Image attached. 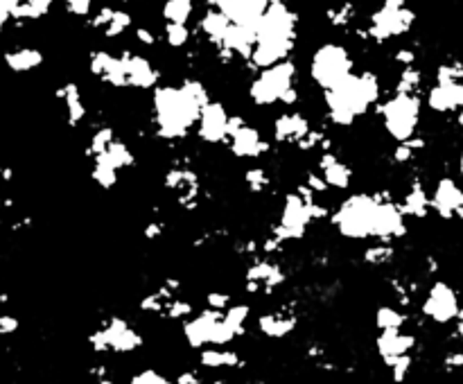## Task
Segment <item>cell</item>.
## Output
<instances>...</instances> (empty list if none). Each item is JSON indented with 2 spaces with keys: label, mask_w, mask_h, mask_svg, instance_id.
<instances>
[{
  "label": "cell",
  "mask_w": 463,
  "mask_h": 384,
  "mask_svg": "<svg viewBox=\"0 0 463 384\" xmlns=\"http://www.w3.org/2000/svg\"><path fill=\"white\" fill-rule=\"evenodd\" d=\"M213 384H228V382H224V380H215Z\"/></svg>",
  "instance_id": "83f0119b"
},
{
  "label": "cell",
  "mask_w": 463,
  "mask_h": 384,
  "mask_svg": "<svg viewBox=\"0 0 463 384\" xmlns=\"http://www.w3.org/2000/svg\"><path fill=\"white\" fill-rule=\"evenodd\" d=\"M418 346L416 335L405 330H380V335L375 339V350L380 359L385 362V366L389 369L396 359L411 355Z\"/></svg>",
  "instance_id": "277c9868"
},
{
  "label": "cell",
  "mask_w": 463,
  "mask_h": 384,
  "mask_svg": "<svg viewBox=\"0 0 463 384\" xmlns=\"http://www.w3.org/2000/svg\"><path fill=\"white\" fill-rule=\"evenodd\" d=\"M407 323H409V315L402 308L382 306L375 312V326H378V330H405Z\"/></svg>",
  "instance_id": "7c38bea8"
},
{
  "label": "cell",
  "mask_w": 463,
  "mask_h": 384,
  "mask_svg": "<svg viewBox=\"0 0 463 384\" xmlns=\"http://www.w3.org/2000/svg\"><path fill=\"white\" fill-rule=\"evenodd\" d=\"M457 215H459V217H461V221H463V206L459 208V213H457Z\"/></svg>",
  "instance_id": "4316f807"
},
{
  "label": "cell",
  "mask_w": 463,
  "mask_h": 384,
  "mask_svg": "<svg viewBox=\"0 0 463 384\" xmlns=\"http://www.w3.org/2000/svg\"><path fill=\"white\" fill-rule=\"evenodd\" d=\"M230 149H233V154L240 158H258L269 149V145L260 140V136L254 129H235Z\"/></svg>",
  "instance_id": "9c48e42d"
},
{
  "label": "cell",
  "mask_w": 463,
  "mask_h": 384,
  "mask_svg": "<svg viewBox=\"0 0 463 384\" xmlns=\"http://www.w3.org/2000/svg\"><path fill=\"white\" fill-rule=\"evenodd\" d=\"M394 254H396V249L391 242H378V245H371L368 249H364L361 260H364L366 265L380 267V265H387V262L394 260Z\"/></svg>",
  "instance_id": "5bb4252c"
},
{
  "label": "cell",
  "mask_w": 463,
  "mask_h": 384,
  "mask_svg": "<svg viewBox=\"0 0 463 384\" xmlns=\"http://www.w3.org/2000/svg\"><path fill=\"white\" fill-rule=\"evenodd\" d=\"M443 366H445V371H450V373L461 371V369H463V350H452V352H448V355L443 357Z\"/></svg>",
  "instance_id": "44dd1931"
},
{
  "label": "cell",
  "mask_w": 463,
  "mask_h": 384,
  "mask_svg": "<svg viewBox=\"0 0 463 384\" xmlns=\"http://www.w3.org/2000/svg\"><path fill=\"white\" fill-rule=\"evenodd\" d=\"M319 172L324 174L328 188H337V190H346L353 181V170H350L346 163L335 154H324L321 156V163H319Z\"/></svg>",
  "instance_id": "ba28073f"
},
{
  "label": "cell",
  "mask_w": 463,
  "mask_h": 384,
  "mask_svg": "<svg viewBox=\"0 0 463 384\" xmlns=\"http://www.w3.org/2000/svg\"><path fill=\"white\" fill-rule=\"evenodd\" d=\"M230 301H233V296L226 294V292H208L206 294V308L210 310H217V312H226L230 308Z\"/></svg>",
  "instance_id": "ffe728a7"
},
{
  "label": "cell",
  "mask_w": 463,
  "mask_h": 384,
  "mask_svg": "<svg viewBox=\"0 0 463 384\" xmlns=\"http://www.w3.org/2000/svg\"><path fill=\"white\" fill-rule=\"evenodd\" d=\"M199 134H201V138H204V140H208V143H217V140L224 138L228 134L224 114H221L219 109L217 111H206L204 120H201Z\"/></svg>",
  "instance_id": "8fae6325"
},
{
  "label": "cell",
  "mask_w": 463,
  "mask_h": 384,
  "mask_svg": "<svg viewBox=\"0 0 463 384\" xmlns=\"http://www.w3.org/2000/svg\"><path fill=\"white\" fill-rule=\"evenodd\" d=\"M118 174H120V170L111 163L104 154L95 156V167L90 170V177H93V181L99 188H106V190L113 188L118 184Z\"/></svg>",
  "instance_id": "4fadbf2b"
},
{
  "label": "cell",
  "mask_w": 463,
  "mask_h": 384,
  "mask_svg": "<svg viewBox=\"0 0 463 384\" xmlns=\"http://www.w3.org/2000/svg\"><path fill=\"white\" fill-rule=\"evenodd\" d=\"M88 346L97 355L116 352V355H129L143 346V335L123 317H109L102 326L88 335Z\"/></svg>",
  "instance_id": "7a4b0ae2"
},
{
  "label": "cell",
  "mask_w": 463,
  "mask_h": 384,
  "mask_svg": "<svg viewBox=\"0 0 463 384\" xmlns=\"http://www.w3.org/2000/svg\"><path fill=\"white\" fill-rule=\"evenodd\" d=\"M461 384H463V382H461Z\"/></svg>",
  "instance_id": "f1b7e54d"
},
{
  "label": "cell",
  "mask_w": 463,
  "mask_h": 384,
  "mask_svg": "<svg viewBox=\"0 0 463 384\" xmlns=\"http://www.w3.org/2000/svg\"><path fill=\"white\" fill-rule=\"evenodd\" d=\"M244 179H247V184H249V190L256 192V195H263V192H267L269 186H271V177H269V172L265 167H251V170H247Z\"/></svg>",
  "instance_id": "2e32d148"
},
{
  "label": "cell",
  "mask_w": 463,
  "mask_h": 384,
  "mask_svg": "<svg viewBox=\"0 0 463 384\" xmlns=\"http://www.w3.org/2000/svg\"><path fill=\"white\" fill-rule=\"evenodd\" d=\"M459 312H461V306H459L457 292L443 280L431 282V287L427 289L425 299L420 303V315L431 323L445 326V323L457 321Z\"/></svg>",
  "instance_id": "3957f363"
},
{
  "label": "cell",
  "mask_w": 463,
  "mask_h": 384,
  "mask_svg": "<svg viewBox=\"0 0 463 384\" xmlns=\"http://www.w3.org/2000/svg\"><path fill=\"white\" fill-rule=\"evenodd\" d=\"M93 384H113V378H99V380H93Z\"/></svg>",
  "instance_id": "d4e9b609"
},
{
  "label": "cell",
  "mask_w": 463,
  "mask_h": 384,
  "mask_svg": "<svg viewBox=\"0 0 463 384\" xmlns=\"http://www.w3.org/2000/svg\"><path fill=\"white\" fill-rule=\"evenodd\" d=\"M224 319L230 328L237 332V337L247 335V323L251 319V308L247 303H235V306H230L226 312H224Z\"/></svg>",
  "instance_id": "9a60e30c"
},
{
  "label": "cell",
  "mask_w": 463,
  "mask_h": 384,
  "mask_svg": "<svg viewBox=\"0 0 463 384\" xmlns=\"http://www.w3.org/2000/svg\"><path fill=\"white\" fill-rule=\"evenodd\" d=\"M163 228H165L163 221H160V219H152V221H149V224L143 228V235H145L147 240H154V238H158L160 233H163Z\"/></svg>",
  "instance_id": "603a6c76"
},
{
  "label": "cell",
  "mask_w": 463,
  "mask_h": 384,
  "mask_svg": "<svg viewBox=\"0 0 463 384\" xmlns=\"http://www.w3.org/2000/svg\"><path fill=\"white\" fill-rule=\"evenodd\" d=\"M400 208L405 217H427V213L431 210V201L422 184H411L407 195L400 201Z\"/></svg>",
  "instance_id": "30bf717a"
},
{
  "label": "cell",
  "mask_w": 463,
  "mask_h": 384,
  "mask_svg": "<svg viewBox=\"0 0 463 384\" xmlns=\"http://www.w3.org/2000/svg\"><path fill=\"white\" fill-rule=\"evenodd\" d=\"M431 210L443 217V219H452L459 208L463 206V190L459 188V184L455 179H441L438 184L434 186V192H431Z\"/></svg>",
  "instance_id": "5b68a950"
},
{
  "label": "cell",
  "mask_w": 463,
  "mask_h": 384,
  "mask_svg": "<svg viewBox=\"0 0 463 384\" xmlns=\"http://www.w3.org/2000/svg\"><path fill=\"white\" fill-rule=\"evenodd\" d=\"M411 366H414V355H405V357L396 359V362L389 366V371H391V380H394L396 384H405V380H407V376H409Z\"/></svg>",
  "instance_id": "ac0fdd59"
},
{
  "label": "cell",
  "mask_w": 463,
  "mask_h": 384,
  "mask_svg": "<svg viewBox=\"0 0 463 384\" xmlns=\"http://www.w3.org/2000/svg\"><path fill=\"white\" fill-rule=\"evenodd\" d=\"M455 335H457L459 339H463V308H461V312H459V317H457V326H455Z\"/></svg>",
  "instance_id": "cb8c5ba5"
},
{
  "label": "cell",
  "mask_w": 463,
  "mask_h": 384,
  "mask_svg": "<svg viewBox=\"0 0 463 384\" xmlns=\"http://www.w3.org/2000/svg\"><path fill=\"white\" fill-rule=\"evenodd\" d=\"M174 384H204V378H201V373L197 369H188L179 373L174 378Z\"/></svg>",
  "instance_id": "7402d4cb"
},
{
  "label": "cell",
  "mask_w": 463,
  "mask_h": 384,
  "mask_svg": "<svg viewBox=\"0 0 463 384\" xmlns=\"http://www.w3.org/2000/svg\"><path fill=\"white\" fill-rule=\"evenodd\" d=\"M296 326H298V317L294 315V310L287 306L280 310L265 312V315H260L256 321L258 332L269 339H283L291 335V332L296 330Z\"/></svg>",
  "instance_id": "8992f818"
},
{
  "label": "cell",
  "mask_w": 463,
  "mask_h": 384,
  "mask_svg": "<svg viewBox=\"0 0 463 384\" xmlns=\"http://www.w3.org/2000/svg\"><path fill=\"white\" fill-rule=\"evenodd\" d=\"M459 172H461V177H463V151H461V158H459Z\"/></svg>",
  "instance_id": "484cf974"
},
{
  "label": "cell",
  "mask_w": 463,
  "mask_h": 384,
  "mask_svg": "<svg viewBox=\"0 0 463 384\" xmlns=\"http://www.w3.org/2000/svg\"><path fill=\"white\" fill-rule=\"evenodd\" d=\"M378 210V195H366L359 192L344 199L339 208L330 215L332 226L337 228L339 235L348 240H368L373 238V221Z\"/></svg>",
  "instance_id": "6da1fadb"
},
{
  "label": "cell",
  "mask_w": 463,
  "mask_h": 384,
  "mask_svg": "<svg viewBox=\"0 0 463 384\" xmlns=\"http://www.w3.org/2000/svg\"><path fill=\"white\" fill-rule=\"evenodd\" d=\"M199 366L208 371H235V369H244L247 362L242 359L240 352L226 346H208L204 350H199Z\"/></svg>",
  "instance_id": "52a82bcc"
},
{
  "label": "cell",
  "mask_w": 463,
  "mask_h": 384,
  "mask_svg": "<svg viewBox=\"0 0 463 384\" xmlns=\"http://www.w3.org/2000/svg\"><path fill=\"white\" fill-rule=\"evenodd\" d=\"M195 315V308H193V303L190 301H186V299H172L170 301V306H167V310H165V319H170V321H188L190 317Z\"/></svg>",
  "instance_id": "e0dca14e"
},
{
  "label": "cell",
  "mask_w": 463,
  "mask_h": 384,
  "mask_svg": "<svg viewBox=\"0 0 463 384\" xmlns=\"http://www.w3.org/2000/svg\"><path fill=\"white\" fill-rule=\"evenodd\" d=\"M129 384H174V380H167L163 373H158L154 369H145L136 373V376L129 380Z\"/></svg>",
  "instance_id": "d6986e66"
}]
</instances>
